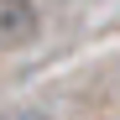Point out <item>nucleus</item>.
<instances>
[{
    "label": "nucleus",
    "instance_id": "nucleus-1",
    "mask_svg": "<svg viewBox=\"0 0 120 120\" xmlns=\"http://www.w3.org/2000/svg\"><path fill=\"white\" fill-rule=\"evenodd\" d=\"M37 26H42V16L31 0H0V47H26Z\"/></svg>",
    "mask_w": 120,
    "mask_h": 120
}]
</instances>
